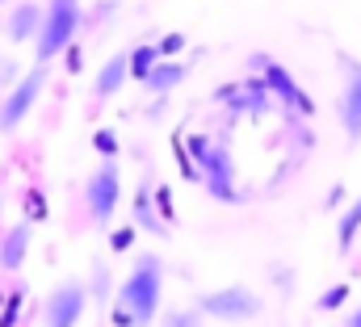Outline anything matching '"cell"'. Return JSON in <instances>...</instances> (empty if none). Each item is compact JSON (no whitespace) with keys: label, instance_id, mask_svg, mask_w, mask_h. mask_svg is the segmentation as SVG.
Here are the masks:
<instances>
[{"label":"cell","instance_id":"1","mask_svg":"<svg viewBox=\"0 0 361 327\" xmlns=\"http://www.w3.org/2000/svg\"><path fill=\"white\" fill-rule=\"evenodd\" d=\"M160 298H164V264H160V256L143 252V256L130 264L126 281L118 285V302H126L130 315H135V323L147 327L160 315Z\"/></svg>","mask_w":361,"mask_h":327},{"label":"cell","instance_id":"2","mask_svg":"<svg viewBox=\"0 0 361 327\" xmlns=\"http://www.w3.org/2000/svg\"><path fill=\"white\" fill-rule=\"evenodd\" d=\"M80 0H51L47 8H42V30H38V47H34V55H38V63H51L59 51H68L72 42H76V30H80Z\"/></svg>","mask_w":361,"mask_h":327},{"label":"cell","instance_id":"3","mask_svg":"<svg viewBox=\"0 0 361 327\" xmlns=\"http://www.w3.org/2000/svg\"><path fill=\"white\" fill-rule=\"evenodd\" d=\"M189 156L197 160V168H202V180H206V189H210V197H214V202H240L231 147L210 143V139H189Z\"/></svg>","mask_w":361,"mask_h":327},{"label":"cell","instance_id":"4","mask_svg":"<svg viewBox=\"0 0 361 327\" xmlns=\"http://www.w3.org/2000/svg\"><path fill=\"white\" fill-rule=\"evenodd\" d=\"M197 311L219 319V323H248L261 315V298L248 290V285H223V290H210L197 298Z\"/></svg>","mask_w":361,"mask_h":327},{"label":"cell","instance_id":"5","mask_svg":"<svg viewBox=\"0 0 361 327\" xmlns=\"http://www.w3.org/2000/svg\"><path fill=\"white\" fill-rule=\"evenodd\" d=\"M42 88H47V68L38 63L34 72H25L21 80L4 92V101H0V130H4V135H13V130L30 118V109L38 105Z\"/></svg>","mask_w":361,"mask_h":327},{"label":"cell","instance_id":"6","mask_svg":"<svg viewBox=\"0 0 361 327\" xmlns=\"http://www.w3.org/2000/svg\"><path fill=\"white\" fill-rule=\"evenodd\" d=\"M118 197H122V172H118L114 160H105L89 176V185H85V202H89V214H92L97 227H109V223H114Z\"/></svg>","mask_w":361,"mask_h":327},{"label":"cell","instance_id":"7","mask_svg":"<svg viewBox=\"0 0 361 327\" xmlns=\"http://www.w3.org/2000/svg\"><path fill=\"white\" fill-rule=\"evenodd\" d=\"M89 311V290L80 281H63L47 294L42 302V323L47 327H76Z\"/></svg>","mask_w":361,"mask_h":327},{"label":"cell","instance_id":"8","mask_svg":"<svg viewBox=\"0 0 361 327\" xmlns=\"http://www.w3.org/2000/svg\"><path fill=\"white\" fill-rule=\"evenodd\" d=\"M252 63H257V68L265 72L261 80H265V88H269V92L277 97V101H281V105H290V109H302V113H311V101H307V92L298 88V80H294V76H290V72H286L281 63H273V59H265V55H257Z\"/></svg>","mask_w":361,"mask_h":327},{"label":"cell","instance_id":"9","mask_svg":"<svg viewBox=\"0 0 361 327\" xmlns=\"http://www.w3.org/2000/svg\"><path fill=\"white\" fill-rule=\"evenodd\" d=\"M341 126L349 143L361 139V63L345 59V88H341Z\"/></svg>","mask_w":361,"mask_h":327},{"label":"cell","instance_id":"10","mask_svg":"<svg viewBox=\"0 0 361 327\" xmlns=\"http://www.w3.org/2000/svg\"><path fill=\"white\" fill-rule=\"evenodd\" d=\"M130 80V55H109L101 68H97V80H92V101H109L122 84Z\"/></svg>","mask_w":361,"mask_h":327},{"label":"cell","instance_id":"11","mask_svg":"<svg viewBox=\"0 0 361 327\" xmlns=\"http://www.w3.org/2000/svg\"><path fill=\"white\" fill-rule=\"evenodd\" d=\"M30 240H34V227H30V223L8 227V235L0 240V269H4V273H17V269L25 264V256H30Z\"/></svg>","mask_w":361,"mask_h":327},{"label":"cell","instance_id":"12","mask_svg":"<svg viewBox=\"0 0 361 327\" xmlns=\"http://www.w3.org/2000/svg\"><path fill=\"white\" fill-rule=\"evenodd\" d=\"M4 30H8L13 42H30V38H38V30H42V8H38L34 0H30V4H13Z\"/></svg>","mask_w":361,"mask_h":327},{"label":"cell","instance_id":"13","mask_svg":"<svg viewBox=\"0 0 361 327\" xmlns=\"http://www.w3.org/2000/svg\"><path fill=\"white\" fill-rule=\"evenodd\" d=\"M185 80V63H173V59H160L152 72H147V80H143V88L147 92H173L177 84Z\"/></svg>","mask_w":361,"mask_h":327},{"label":"cell","instance_id":"14","mask_svg":"<svg viewBox=\"0 0 361 327\" xmlns=\"http://www.w3.org/2000/svg\"><path fill=\"white\" fill-rule=\"evenodd\" d=\"M135 227H143V231H152V235H164L169 227H164V218L152 210V185H143L139 193H135V218H130Z\"/></svg>","mask_w":361,"mask_h":327},{"label":"cell","instance_id":"15","mask_svg":"<svg viewBox=\"0 0 361 327\" xmlns=\"http://www.w3.org/2000/svg\"><path fill=\"white\" fill-rule=\"evenodd\" d=\"M357 231H361V197L341 214V223H336V252L345 256L349 247H353V240H357Z\"/></svg>","mask_w":361,"mask_h":327},{"label":"cell","instance_id":"16","mask_svg":"<svg viewBox=\"0 0 361 327\" xmlns=\"http://www.w3.org/2000/svg\"><path fill=\"white\" fill-rule=\"evenodd\" d=\"M156 63H160V51H156V47H135V51H130V80L143 84Z\"/></svg>","mask_w":361,"mask_h":327},{"label":"cell","instance_id":"17","mask_svg":"<svg viewBox=\"0 0 361 327\" xmlns=\"http://www.w3.org/2000/svg\"><path fill=\"white\" fill-rule=\"evenodd\" d=\"M92 147H97L105 160H114V156H118V135H114V130H97V135H92Z\"/></svg>","mask_w":361,"mask_h":327},{"label":"cell","instance_id":"18","mask_svg":"<svg viewBox=\"0 0 361 327\" xmlns=\"http://www.w3.org/2000/svg\"><path fill=\"white\" fill-rule=\"evenodd\" d=\"M345 298H349V281H341V285H332L328 294H319V311H336Z\"/></svg>","mask_w":361,"mask_h":327},{"label":"cell","instance_id":"19","mask_svg":"<svg viewBox=\"0 0 361 327\" xmlns=\"http://www.w3.org/2000/svg\"><path fill=\"white\" fill-rule=\"evenodd\" d=\"M105 294H109V269H105V264H97V269H92V298H97V302H105Z\"/></svg>","mask_w":361,"mask_h":327},{"label":"cell","instance_id":"20","mask_svg":"<svg viewBox=\"0 0 361 327\" xmlns=\"http://www.w3.org/2000/svg\"><path fill=\"white\" fill-rule=\"evenodd\" d=\"M135 231H139L135 223H130V227H118L114 240H109V247H114V252H130V247H135Z\"/></svg>","mask_w":361,"mask_h":327},{"label":"cell","instance_id":"21","mask_svg":"<svg viewBox=\"0 0 361 327\" xmlns=\"http://www.w3.org/2000/svg\"><path fill=\"white\" fill-rule=\"evenodd\" d=\"M180 47H185V34H169V38H160L156 42V51H160V59H173Z\"/></svg>","mask_w":361,"mask_h":327},{"label":"cell","instance_id":"22","mask_svg":"<svg viewBox=\"0 0 361 327\" xmlns=\"http://www.w3.org/2000/svg\"><path fill=\"white\" fill-rule=\"evenodd\" d=\"M17 319H21V294L8 298V307H4V315H0V327H17Z\"/></svg>","mask_w":361,"mask_h":327},{"label":"cell","instance_id":"23","mask_svg":"<svg viewBox=\"0 0 361 327\" xmlns=\"http://www.w3.org/2000/svg\"><path fill=\"white\" fill-rule=\"evenodd\" d=\"M114 323H118V327H139V323H135V315H130V307H126V302H118V307H114Z\"/></svg>","mask_w":361,"mask_h":327},{"label":"cell","instance_id":"24","mask_svg":"<svg viewBox=\"0 0 361 327\" xmlns=\"http://www.w3.org/2000/svg\"><path fill=\"white\" fill-rule=\"evenodd\" d=\"M164 327H197V315H169Z\"/></svg>","mask_w":361,"mask_h":327},{"label":"cell","instance_id":"25","mask_svg":"<svg viewBox=\"0 0 361 327\" xmlns=\"http://www.w3.org/2000/svg\"><path fill=\"white\" fill-rule=\"evenodd\" d=\"M345 327H361V311H353V315L345 319Z\"/></svg>","mask_w":361,"mask_h":327},{"label":"cell","instance_id":"26","mask_svg":"<svg viewBox=\"0 0 361 327\" xmlns=\"http://www.w3.org/2000/svg\"><path fill=\"white\" fill-rule=\"evenodd\" d=\"M0 302H4V294H0Z\"/></svg>","mask_w":361,"mask_h":327},{"label":"cell","instance_id":"27","mask_svg":"<svg viewBox=\"0 0 361 327\" xmlns=\"http://www.w3.org/2000/svg\"><path fill=\"white\" fill-rule=\"evenodd\" d=\"M0 4H8V0H0Z\"/></svg>","mask_w":361,"mask_h":327}]
</instances>
